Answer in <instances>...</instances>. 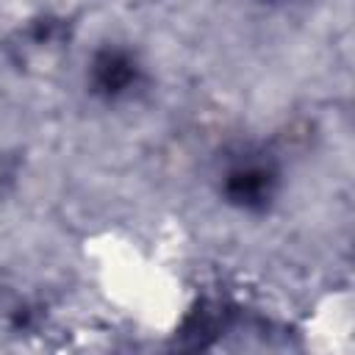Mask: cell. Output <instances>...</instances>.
<instances>
[{"label":"cell","instance_id":"6da1fadb","mask_svg":"<svg viewBox=\"0 0 355 355\" xmlns=\"http://www.w3.org/2000/svg\"><path fill=\"white\" fill-rule=\"evenodd\" d=\"M222 191L227 202L244 211H263L277 191V169L266 158L244 155L225 172Z\"/></svg>","mask_w":355,"mask_h":355},{"label":"cell","instance_id":"7a4b0ae2","mask_svg":"<svg viewBox=\"0 0 355 355\" xmlns=\"http://www.w3.org/2000/svg\"><path fill=\"white\" fill-rule=\"evenodd\" d=\"M92 86L97 94L114 100L128 94L139 80V64L136 58L122 47H103L92 58Z\"/></svg>","mask_w":355,"mask_h":355}]
</instances>
